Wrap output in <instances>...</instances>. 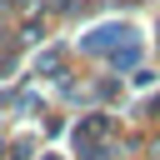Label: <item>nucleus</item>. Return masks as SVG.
Returning a JSON list of instances; mask_svg holds the SVG:
<instances>
[{
	"label": "nucleus",
	"instance_id": "f03ea898",
	"mask_svg": "<svg viewBox=\"0 0 160 160\" xmlns=\"http://www.w3.org/2000/svg\"><path fill=\"white\" fill-rule=\"evenodd\" d=\"M50 160H55V155H50Z\"/></svg>",
	"mask_w": 160,
	"mask_h": 160
},
{
	"label": "nucleus",
	"instance_id": "f257e3e1",
	"mask_svg": "<svg viewBox=\"0 0 160 160\" xmlns=\"http://www.w3.org/2000/svg\"><path fill=\"white\" fill-rule=\"evenodd\" d=\"M120 35H130V30H125V25H100V30L85 35V50H105V45H115Z\"/></svg>",
	"mask_w": 160,
	"mask_h": 160
}]
</instances>
